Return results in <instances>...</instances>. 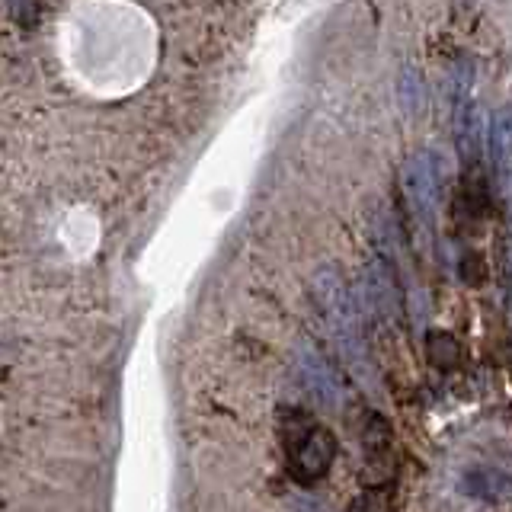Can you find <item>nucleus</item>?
Here are the masks:
<instances>
[{"instance_id": "7ed1b4c3", "label": "nucleus", "mask_w": 512, "mask_h": 512, "mask_svg": "<svg viewBox=\"0 0 512 512\" xmlns=\"http://www.w3.org/2000/svg\"><path fill=\"white\" fill-rule=\"evenodd\" d=\"M404 189H407L413 215L432 228L439 202H442V160L432 151L413 154L404 167Z\"/></svg>"}, {"instance_id": "1a4fd4ad", "label": "nucleus", "mask_w": 512, "mask_h": 512, "mask_svg": "<svg viewBox=\"0 0 512 512\" xmlns=\"http://www.w3.org/2000/svg\"><path fill=\"white\" fill-rule=\"evenodd\" d=\"M400 103L410 112V116H420V109L426 103V93H423V77L416 68H407L400 74Z\"/></svg>"}, {"instance_id": "0eeeda50", "label": "nucleus", "mask_w": 512, "mask_h": 512, "mask_svg": "<svg viewBox=\"0 0 512 512\" xmlns=\"http://www.w3.org/2000/svg\"><path fill=\"white\" fill-rule=\"evenodd\" d=\"M464 490L477 500L487 503H500V500H512V480L503 477L500 471H474L464 480Z\"/></svg>"}, {"instance_id": "f257e3e1", "label": "nucleus", "mask_w": 512, "mask_h": 512, "mask_svg": "<svg viewBox=\"0 0 512 512\" xmlns=\"http://www.w3.org/2000/svg\"><path fill=\"white\" fill-rule=\"evenodd\" d=\"M311 295L340 356L352 365V372L359 378H368L372 356H368L365 340V311L346 276L336 266H320L311 276Z\"/></svg>"}, {"instance_id": "20e7f679", "label": "nucleus", "mask_w": 512, "mask_h": 512, "mask_svg": "<svg viewBox=\"0 0 512 512\" xmlns=\"http://www.w3.org/2000/svg\"><path fill=\"white\" fill-rule=\"evenodd\" d=\"M298 375L304 381V388L308 394L317 400V404H327V407H336L343 400V391L346 384L336 372V365L320 352L317 346H301L298 349Z\"/></svg>"}, {"instance_id": "6e6552de", "label": "nucleus", "mask_w": 512, "mask_h": 512, "mask_svg": "<svg viewBox=\"0 0 512 512\" xmlns=\"http://www.w3.org/2000/svg\"><path fill=\"white\" fill-rule=\"evenodd\" d=\"M426 352H429V359L436 368H442V372H448V368H455L458 359H461V346L452 333H445V330H432L429 333V340H426Z\"/></svg>"}, {"instance_id": "423d86ee", "label": "nucleus", "mask_w": 512, "mask_h": 512, "mask_svg": "<svg viewBox=\"0 0 512 512\" xmlns=\"http://www.w3.org/2000/svg\"><path fill=\"white\" fill-rule=\"evenodd\" d=\"M391 423L384 420L381 413H368L365 423H362V445H365V455L372 464H384L391 455Z\"/></svg>"}, {"instance_id": "39448f33", "label": "nucleus", "mask_w": 512, "mask_h": 512, "mask_svg": "<svg viewBox=\"0 0 512 512\" xmlns=\"http://www.w3.org/2000/svg\"><path fill=\"white\" fill-rule=\"evenodd\" d=\"M484 144H490V164L496 176H506L512 170V103L493 112V119L487 122Z\"/></svg>"}, {"instance_id": "f03ea898", "label": "nucleus", "mask_w": 512, "mask_h": 512, "mask_svg": "<svg viewBox=\"0 0 512 512\" xmlns=\"http://www.w3.org/2000/svg\"><path fill=\"white\" fill-rule=\"evenodd\" d=\"M279 442L285 464L298 484H317L333 468L336 439L314 413L298 407H282L279 413Z\"/></svg>"}]
</instances>
